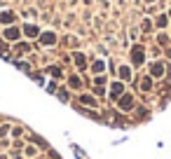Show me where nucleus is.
Returning <instances> with one entry per match:
<instances>
[{
    "instance_id": "4",
    "label": "nucleus",
    "mask_w": 171,
    "mask_h": 159,
    "mask_svg": "<svg viewBox=\"0 0 171 159\" xmlns=\"http://www.w3.org/2000/svg\"><path fill=\"white\" fill-rule=\"evenodd\" d=\"M26 33H28V35H35L38 28H35V26H26Z\"/></svg>"
},
{
    "instance_id": "3",
    "label": "nucleus",
    "mask_w": 171,
    "mask_h": 159,
    "mask_svg": "<svg viewBox=\"0 0 171 159\" xmlns=\"http://www.w3.org/2000/svg\"><path fill=\"white\" fill-rule=\"evenodd\" d=\"M120 91H122V84H113V98H115Z\"/></svg>"
},
{
    "instance_id": "1",
    "label": "nucleus",
    "mask_w": 171,
    "mask_h": 159,
    "mask_svg": "<svg viewBox=\"0 0 171 159\" xmlns=\"http://www.w3.org/2000/svg\"><path fill=\"white\" fill-rule=\"evenodd\" d=\"M5 35H7L9 40H14V38H17V35H19V33H17V31H14V28H9V31H7V33H5Z\"/></svg>"
},
{
    "instance_id": "2",
    "label": "nucleus",
    "mask_w": 171,
    "mask_h": 159,
    "mask_svg": "<svg viewBox=\"0 0 171 159\" xmlns=\"http://www.w3.org/2000/svg\"><path fill=\"white\" fill-rule=\"evenodd\" d=\"M42 40H45L47 44H52V42H54V35H52V33H47V35H42Z\"/></svg>"
},
{
    "instance_id": "5",
    "label": "nucleus",
    "mask_w": 171,
    "mask_h": 159,
    "mask_svg": "<svg viewBox=\"0 0 171 159\" xmlns=\"http://www.w3.org/2000/svg\"><path fill=\"white\" fill-rule=\"evenodd\" d=\"M12 19V14H0V21H9Z\"/></svg>"
}]
</instances>
